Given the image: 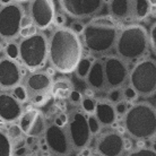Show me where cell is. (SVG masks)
<instances>
[{
    "label": "cell",
    "mask_w": 156,
    "mask_h": 156,
    "mask_svg": "<svg viewBox=\"0 0 156 156\" xmlns=\"http://www.w3.org/2000/svg\"><path fill=\"white\" fill-rule=\"evenodd\" d=\"M84 49L82 37L70 27H55L49 36V62L60 74L75 73L84 58Z\"/></svg>",
    "instance_id": "cell-1"
},
{
    "label": "cell",
    "mask_w": 156,
    "mask_h": 156,
    "mask_svg": "<svg viewBox=\"0 0 156 156\" xmlns=\"http://www.w3.org/2000/svg\"><path fill=\"white\" fill-rule=\"evenodd\" d=\"M119 31L117 20L110 15L95 16L85 24L82 34L84 48L92 57H105L114 50Z\"/></svg>",
    "instance_id": "cell-2"
},
{
    "label": "cell",
    "mask_w": 156,
    "mask_h": 156,
    "mask_svg": "<svg viewBox=\"0 0 156 156\" xmlns=\"http://www.w3.org/2000/svg\"><path fill=\"white\" fill-rule=\"evenodd\" d=\"M126 133L137 141H152L156 138V108L140 101L130 105L122 118Z\"/></svg>",
    "instance_id": "cell-3"
},
{
    "label": "cell",
    "mask_w": 156,
    "mask_h": 156,
    "mask_svg": "<svg viewBox=\"0 0 156 156\" xmlns=\"http://www.w3.org/2000/svg\"><path fill=\"white\" fill-rule=\"evenodd\" d=\"M151 45L149 34L145 26L140 24H129L119 31L115 55L128 63H136L147 58Z\"/></svg>",
    "instance_id": "cell-4"
},
{
    "label": "cell",
    "mask_w": 156,
    "mask_h": 156,
    "mask_svg": "<svg viewBox=\"0 0 156 156\" xmlns=\"http://www.w3.org/2000/svg\"><path fill=\"white\" fill-rule=\"evenodd\" d=\"M20 65L31 71H39L49 61V37L43 32L18 42Z\"/></svg>",
    "instance_id": "cell-5"
},
{
    "label": "cell",
    "mask_w": 156,
    "mask_h": 156,
    "mask_svg": "<svg viewBox=\"0 0 156 156\" xmlns=\"http://www.w3.org/2000/svg\"><path fill=\"white\" fill-rule=\"evenodd\" d=\"M129 85L136 90L139 98H149L156 94V61L145 58L136 62L130 69Z\"/></svg>",
    "instance_id": "cell-6"
},
{
    "label": "cell",
    "mask_w": 156,
    "mask_h": 156,
    "mask_svg": "<svg viewBox=\"0 0 156 156\" xmlns=\"http://www.w3.org/2000/svg\"><path fill=\"white\" fill-rule=\"evenodd\" d=\"M67 131L73 151L82 152L88 148L93 135L88 125V117L80 108H75L68 113Z\"/></svg>",
    "instance_id": "cell-7"
},
{
    "label": "cell",
    "mask_w": 156,
    "mask_h": 156,
    "mask_svg": "<svg viewBox=\"0 0 156 156\" xmlns=\"http://www.w3.org/2000/svg\"><path fill=\"white\" fill-rule=\"evenodd\" d=\"M53 79L48 71H32L24 78L23 85L28 94V102L36 109L45 105L52 95Z\"/></svg>",
    "instance_id": "cell-8"
},
{
    "label": "cell",
    "mask_w": 156,
    "mask_h": 156,
    "mask_svg": "<svg viewBox=\"0 0 156 156\" xmlns=\"http://www.w3.org/2000/svg\"><path fill=\"white\" fill-rule=\"evenodd\" d=\"M25 8L17 1H0V37L12 42L20 36Z\"/></svg>",
    "instance_id": "cell-9"
},
{
    "label": "cell",
    "mask_w": 156,
    "mask_h": 156,
    "mask_svg": "<svg viewBox=\"0 0 156 156\" xmlns=\"http://www.w3.org/2000/svg\"><path fill=\"white\" fill-rule=\"evenodd\" d=\"M104 66L108 92L121 90L129 83V63L117 55H108L102 58Z\"/></svg>",
    "instance_id": "cell-10"
},
{
    "label": "cell",
    "mask_w": 156,
    "mask_h": 156,
    "mask_svg": "<svg viewBox=\"0 0 156 156\" xmlns=\"http://www.w3.org/2000/svg\"><path fill=\"white\" fill-rule=\"evenodd\" d=\"M126 148V137L115 129L101 131L94 143V154L96 156H123Z\"/></svg>",
    "instance_id": "cell-11"
},
{
    "label": "cell",
    "mask_w": 156,
    "mask_h": 156,
    "mask_svg": "<svg viewBox=\"0 0 156 156\" xmlns=\"http://www.w3.org/2000/svg\"><path fill=\"white\" fill-rule=\"evenodd\" d=\"M43 140L49 153L52 155L69 156L73 152V146L68 136L67 127L59 126L55 122L48 125Z\"/></svg>",
    "instance_id": "cell-12"
},
{
    "label": "cell",
    "mask_w": 156,
    "mask_h": 156,
    "mask_svg": "<svg viewBox=\"0 0 156 156\" xmlns=\"http://www.w3.org/2000/svg\"><path fill=\"white\" fill-rule=\"evenodd\" d=\"M101 0H60L59 6L63 14L77 20L93 18L104 7Z\"/></svg>",
    "instance_id": "cell-13"
},
{
    "label": "cell",
    "mask_w": 156,
    "mask_h": 156,
    "mask_svg": "<svg viewBox=\"0 0 156 156\" xmlns=\"http://www.w3.org/2000/svg\"><path fill=\"white\" fill-rule=\"evenodd\" d=\"M28 15L39 31H45L55 24L57 10L55 4L51 0H35L28 4Z\"/></svg>",
    "instance_id": "cell-14"
},
{
    "label": "cell",
    "mask_w": 156,
    "mask_h": 156,
    "mask_svg": "<svg viewBox=\"0 0 156 156\" xmlns=\"http://www.w3.org/2000/svg\"><path fill=\"white\" fill-rule=\"evenodd\" d=\"M20 130L23 131L25 137L36 139L43 137L48 128L47 119L44 117L42 111L36 108L28 109L24 111L17 122Z\"/></svg>",
    "instance_id": "cell-15"
},
{
    "label": "cell",
    "mask_w": 156,
    "mask_h": 156,
    "mask_svg": "<svg viewBox=\"0 0 156 156\" xmlns=\"http://www.w3.org/2000/svg\"><path fill=\"white\" fill-rule=\"evenodd\" d=\"M23 74L22 66L17 60L8 57L0 58V88L2 90H12L22 85Z\"/></svg>",
    "instance_id": "cell-16"
},
{
    "label": "cell",
    "mask_w": 156,
    "mask_h": 156,
    "mask_svg": "<svg viewBox=\"0 0 156 156\" xmlns=\"http://www.w3.org/2000/svg\"><path fill=\"white\" fill-rule=\"evenodd\" d=\"M23 112L22 103L12 95V93L8 90L0 92V121L12 125L18 122Z\"/></svg>",
    "instance_id": "cell-17"
},
{
    "label": "cell",
    "mask_w": 156,
    "mask_h": 156,
    "mask_svg": "<svg viewBox=\"0 0 156 156\" xmlns=\"http://www.w3.org/2000/svg\"><path fill=\"white\" fill-rule=\"evenodd\" d=\"M94 115L102 126V128H111L117 123L118 113L115 106L108 98H98L96 101V108Z\"/></svg>",
    "instance_id": "cell-18"
},
{
    "label": "cell",
    "mask_w": 156,
    "mask_h": 156,
    "mask_svg": "<svg viewBox=\"0 0 156 156\" xmlns=\"http://www.w3.org/2000/svg\"><path fill=\"white\" fill-rule=\"evenodd\" d=\"M85 82L88 86V88H90L95 93H101V92L108 90L102 58H95L93 65H92V68H90V74H88Z\"/></svg>",
    "instance_id": "cell-19"
},
{
    "label": "cell",
    "mask_w": 156,
    "mask_h": 156,
    "mask_svg": "<svg viewBox=\"0 0 156 156\" xmlns=\"http://www.w3.org/2000/svg\"><path fill=\"white\" fill-rule=\"evenodd\" d=\"M109 15L114 20H127L130 18V1L126 0H113L108 2Z\"/></svg>",
    "instance_id": "cell-20"
},
{
    "label": "cell",
    "mask_w": 156,
    "mask_h": 156,
    "mask_svg": "<svg viewBox=\"0 0 156 156\" xmlns=\"http://www.w3.org/2000/svg\"><path fill=\"white\" fill-rule=\"evenodd\" d=\"M74 90V85L70 79L66 77H60L53 82L52 96L58 100H67V98L69 100Z\"/></svg>",
    "instance_id": "cell-21"
},
{
    "label": "cell",
    "mask_w": 156,
    "mask_h": 156,
    "mask_svg": "<svg viewBox=\"0 0 156 156\" xmlns=\"http://www.w3.org/2000/svg\"><path fill=\"white\" fill-rule=\"evenodd\" d=\"M152 12L151 1L145 0H133L130 1V20H146Z\"/></svg>",
    "instance_id": "cell-22"
},
{
    "label": "cell",
    "mask_w": 156,
    "mask_h": 156,
    "mask_svg": "<svg viewBox=\"0 0 156 156\" xmlns=\"http://www.w3.org/2000/svg\"><path fill=\"white\" fill-rule=\"evenodd\" d=\"M94 60H95V58H93L92 55H84V58L82 59V61L79 62L78 67L76 68V71H75L77 78L82 79V80H86V78L90 74Z\"/></svg>",
    "instance_id": "cell-23"
},
{
    "label": "cell",
    "mask_w": 156,
    "mask_h": 156,
    "mask_svg": "<svg viewBox=\"0 0 156 156\" xmlns=\"http://www.w3.org/2000/svg\"><path fill=\"white\" fill-rule=\"evenodd\" d=\"M15 147L7 133L0 129V156H14Z\"/></svg>",
    "instance_id": "cell-24"
},
{
    "label": "cell",
    "mask_w": 156,
    "mask_h": 156,
    "mask_svg": "<svg viewBox=\"0 0 156 156\" xmlns=\"http://www.w3.org/2000/svg\"><path fill=\"white\" fill-rule=\"evenodd\" d=\"M138 98H139V96H138L137 92L133 90L129 84L126 85L125 87L121 90V98L125 102H127L128 104H130V105L135 104L137 102V100H138Z\"/></svg>",
    "instance_id": "cell-25"
},
{
    "label": "cell",
    "mask_w": 156,
    "mask_h": 156,
    "mask_svg": "<svg viewBox=\"0 0 156 156\" xmlns=\"http://www.w3.org/2000/svg\"><path fill=\"white\" fill-rule=\"evenodd\" d=\"M7 135H8V137L10 138V140L12 141V144L17 143V145H20L22 141H24L22 138H23V136H25V135H24L23 131L20 130V126L17 125V123L10 125V127L8 128ZM14 147H15V146H14Z\"/></svg>",
    "instance_id": "cell-26"
},
{
    "label": "cell",
    "mask_w": 156,
    "mask_h": 156,
    "mask_svg": "<svg viewBox=\"0 0 156 156\" xmlns=\"http://www.w3.org/2000/svg\"><path fill=\"white\" fill-rule=\"evenodd\" d=\"M125 156H156V152L149 146H140L129 151L126 153Z\"/></svg>",
    "instance_id": "cell-27"
},
{
    "label": "cell",
    "mask_w": 156,
    "mask_h": 156,
    "mask_svg": "<svg viewBox=\"0 0 156 156\" xmlns=\"http://www.w3.org/2000/svg\"><path fill=\"white\" fill-rule=\"evenodd\" d=\"M96 98H88V96H84L82 102L80 109L85 112L87 115H93L95 112V108H96Z\"/></svg>",
    "instance_id": "cell-28"
},
{
    "label": "cell",
    "mask_w": 156,
    "mask_h": 156,
    "mask_svg": "<svg viewBox=\"0 0 156 156\" xmlns=\"http://www.w3.org/2000/svg\"><path fill=\"white\" fill-rule=\"evenodd\" d=\"M12 95H14V96H15V98L20 102V103H24V102L28 101L27 90H26V88L24 87V85L17 86L16 88L12 90Z\"/></svg>",
    "instance_id": "cell-29"
},
{
    "label": "cell",
    "mask_w": 156,
    "mask_h": 156,
    "mask_svg": "<svg viewBox=\"0 0 156 156\" xmlns=\"http://www.w3.org/2000/svg\"><path fill=\"white\" fill-rule=\"evenodd\" d=\"M88 117V125H90V131L93 136H98V133H101L102 126L100 125V122L98 121V119L95 118V115H87Z\"/></svg>",
    "instance_id": "cell-30"
},
{
    "label": "cell",
    "mask_w": 156,
    "mask_h": 156,
    "mask_svg": "<svg viewBox=\"0 0 156 156\" xmlns=\"http://www.w3.org/2000/svg\"><path fill=\"white\" fill-rule=\"evenodd\" d=\"M6 53H7L8 58L16 60L18 58V44L14 42H9L6 47Z\"/></svg>",
    "instance_id": "cell-31"
},
{
    "label": "cell",
    "mask_w": 156,
    "mask_h": 156,
    "mask_svg": "<svg viewBox=\"0 0 156 156\" xmlns=\"http://www.w3.org/2000/svg\"><path fill=\"white\" fill-rule=\"evenodd\" d=\"M114 106H115V111H117V113H118V117L122 119L123 115L127 113L128 109L130 108V104H128V103L125 102L123 100H121V101H119L118 103H115Z\"/></svg>",
    "instance_id": "cell-32"
},
{
    "label": "cell",
    "mask_w": 156,
    "mask_h": 156,
    "mask_svg": "<svg viewBox=\"0 0 156 156\" xmlns=\"http://www.w3.org/2000/svg\"><path fill=\"white\" fill-rule=\"evenodd\" d=\"M149 34V45L151 49L153 50V52L156 55V22L152 24V26L148 31Z\"/></svg>",
    "instance_id": "cell-33"
},
{
    "label": "cell",
    "mask_w": 156,
    "mask_h": 156,
    "mask_svg": "<svg viewBox=\"0 0 156 156\" xmlns=\"http://www.w3.org/2000/svg\"><path fill=\"white\" fill-rule=\"evenodd\" d=\"M83 98H84V95H83L80 92H78V90H74L73 94L70 95V98H69V101H70V103L73 104V105L76 106V108H78V106L82 105Z\"/></svg>",
    "instance_id": "cell-34"
},
{
    "label": "cell",
    "mask_w": 156,
    "mask_h": 156,
    "mask_svg": "<svg viewBox=\"0 0 156 156\" xmlns=\"http://www.w3.org/2000/svg\"><path fill=\"white\" fill-rule=\"evenodd\" d=\"M39 33V30L33 25L31 27H27V28H23V30H20V36L22 39H27V37H31V36H34L35 34Z\"/></svg>",
    "instance_id": "cell-35"
},
{
    "label": "cell",
    "mask_w": 156,
    "mask_h": 156,
    "mask_svg": "<svg viewBox=\"0 0 156 156\" xmlns=\"http://www.w3.org/2000/svg\"><path fill=\"white\" fill-rule=\"evenodd\" d=\"M34 23H33V20L31 18V16L28 15V14H25L23 16V18H22V23H20V30H23V28H27V27H31L33 26Z\"/></svg>",
    "instance_id": "cell-36"
},
{
    "label": "cell",
    "mask_w": 156,
    "mask_h": 156,
    "mask_svg": "<svg viewBox=\"0 0 156 156\" xmlns=\"http://www.w3.org/2000/svg\"><path fill=\"white\" fill-rule=\"evenodd\" d=\"M84 27H85V25L80 23V20L74 22V23H73V25L70 26L71 30H73V31H74L76 34H78L79 36L83 34V32H84Z\"/></svg>",
    "instance_id": "cell-37"
},
{
    "label": "cell",
    "mask_w": 156,
    "mask_h": 156,
    "mask_svg": "<svg viewBox=\"0 0 156 156\" xmlns=\"http://www.w3.org/2000/svg\"><path fill=\"white\" fill-rule=\"evenodd\" d=\"M65 23H66V16L62 15V14H57L55 20V24L57 27H63L65 26Z\"/></svg>",
    "instance_id": "cell-38"
},
{
    "label": "cell",
    "mask_w": 156,
    "mask_h": 156,
    "mask_svg": "<svg viewBox=\"0 0 156 156\" xmlns=\"http://www.w3.org/2000/svg\"><path fill=\"white\" fill-rule=\"evenodd\" d=\"M149 147H151L152 149H154V151L156 152V138H154V139L152 140V145H151Z\"/></svg>",
    "instance_id": "cell-39"
},
{
    "label": "cell",
    "mask_w": 156,
    "mask_h": 156,
    "mask_svg": "<svg viewBox=\"0 0 156 156\" xmlns=\"http://www.w3.org/2000/svg\"><path fill=\"white\" fill-rule=\"evenodd\" d=\"M40 156H55V155H52V154H50V153H48V154H42V155H40Z\"/></svg>",
    "instance_id": "cell-40"
},
{
    "label": "cell",
    "mask_w": 156,
    "mask_h": 156,
    "mask_svg": "<svg viewBox=\"0 0 156 156\" xmlns=\"http://www.w3.org/2000/svg\"><path fill=\"white\" fill-rule=\"evenodd\" d=\"M93 156H96V155H95V154H94V155H93Z\"/></svg>",
    "instance_id": "cell-41"
}]
</instances>
